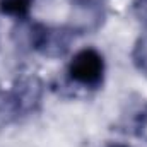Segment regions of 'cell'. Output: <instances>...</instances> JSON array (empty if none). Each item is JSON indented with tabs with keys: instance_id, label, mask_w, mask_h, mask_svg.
<instances>
[{
	"instance_id": "obj_5",
	"label": "cell",
	"mask_w": 147,
	"mask_h": 147,
	"mask_svg": "<svg viewBox=\"0 0 147 147\" xmlns=\"http://www.w3.org/2000/svg\"><path fill=\"white\" fill-rule=\"evenodd\" d=\"M132 62H134L135 69L147 77V31L142 33L139 36V39L135 41V45H134Z\"/></svg>"
},
{
	"instance_id": "obj_7",
	"label": "cell",
	"mask_w": 147,
	"mask_h": 147,
	"mask_svg": "<svg viewBox=\"0 0 147 147\" xmlns=\"http://www.w3.org/2000/svg\"><path fill=\"white\" fill-rule=\"evenodd\" d=\"M135 14L140 21L147 22V0H137L135 2Z\"/></svg>"
},
{
	"instance_id": "obj_2",
	"label": "cell",
	"mask_w": 147,
	"mask_h": 147,
	"mask_svg": "<svg viewBox=\"0 0 147 147\" xmlns=\"http://www.w3.org/2000/svg\"><path fill=\"white\" fill-rule=\"evenodd\" d=\"M103 72H105L103 57L94 48H84L77 51L69 65L70 79L86 87L99 86L103 80Z\"/></svg>"
},
{
	"instance_id": "obj_4",
	"label": "cell",
	"mask_w": 147,
	"mask_h": 147,
	"mask_svg": "<svg viewBox=\"0 0 147 147\" xmlns=\"http://www.w3.org/2000/svg\"><path fill=\"white\" fill-rule=\"evenodd\" d=\"M121 127L125 132L140 135L147 128V99L134 94L121 111Z\"/></svg>"
},
{
	"instance_id": "obj_3",
	"label": "cell",
	"mask_w": 147,
	"mask_h": 147,
	"mask_svg": "<svg viewBox=\"0 0 147 147\" xmlns=\"http://www.w3.org/2000/svg\"><path fill=\"white\" fill-rule=\"evenodd\" d=\"M70 29L77 33H89L99 28L103 21L101 5L96 0H75L70 16Z\"/></svg>"
},
{
	"instance_id": "obj_8",
	"label": "cell",
	"mask_w": 147,
	"mask_h": 147,
	"mask_svg": "<svg viewBox=\"0 0 147 147\" xmlns=\"http://www.w3.org/2000/svg\"><path fill=\"white\" fill-rule=\"evenodd\" d=\"M105 147H128V146H125V144H116V142H111V144H106Z\"/></svg>"
},
{
	"instance_id": "obj_1",
	"label": "cell",
	"mask_w": 147,
	"mask_h": 147,
	"mask_svg": "<svg viewBox=\"0 0 147 147\" xmlns=\"http://www.w3.org/2000/svg\"><path fill=\"white\" fill-rule=\"evenodd\" d=\"M43 99V82L36 75L19 79L7 92H0V118L14 120L31 115L39 108Z\"/></svg>"
},
{
	"instance_id": "obj_6",
	"label": "cell",
	"mask_w": 147,
	"mask_h": 147,
	"mask_svg": "<svg viewBox=\"0 0 147 147\" xmlns=\"http://www.w3.org/2000/svg\"><path fill=\"white\" fill-rule=\"evenodd\" d=\"M33 0H0V10L7 16L24 17L31 9Z\"/></svg>"
}]
</instances>
